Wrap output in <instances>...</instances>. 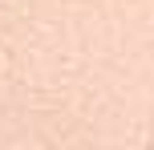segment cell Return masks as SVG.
<instances>
[]
</instances>
